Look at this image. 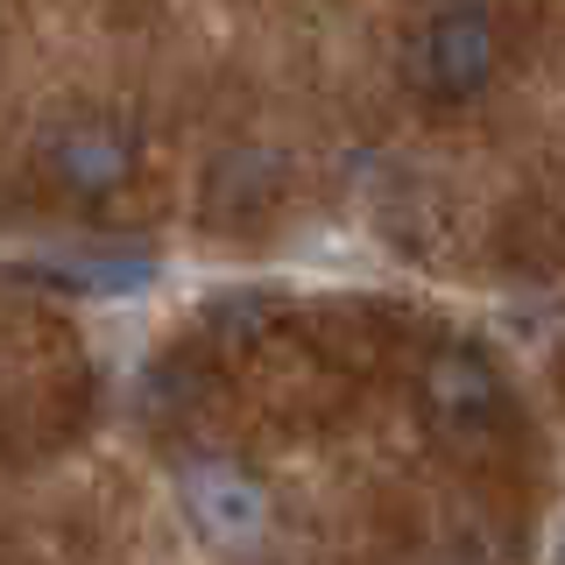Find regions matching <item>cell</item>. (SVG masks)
<instances>
[{"label": "cell", "mask_w": 565, "mask_h": 565, "mask_svg": "<svg viewBox=\"0 0 565 565\" xmlns=\"http://www.w3.org/2000/svg\"><path fill=\"white\" fill-rule=\"evenodd\" d=\"M494 57H502V43H494V22L488 8H473V0H459V8H438L431 22L411 35V85L424 99H473L481 85L494 78Z\"/></svg>", "instance_id": "cell-1"}, {"label": "cell", "mask_w": 565, "mask_h": 565, "mask_svg": "<svg viewBox=\"0 0 565 565\" xmlns=\"http://www.w3.org/2000/svg\"><path fill=\"white\" fill-rule=\"evenodd\" d=\"M177 494H184V516L199 523V537L212 552H247L269 530V494L234 459H191L177 473Z\"/></svg>", "instance_id": "cell-2"}, {"label": "cell", "mask_w": 565, "mask_h": 565, "mask_svg": "<svg viewBox=\"0 0 565 565\" xmlns=\"http://www.w3.org/2000/svg\"><path fill=\"white\" fill-rule=\"evenodd\" d=\"M424 411H431L438 431L481 438L509 411V382L481 347H438L431 361H424Z\"/></svg>", "instance_id": "cell-3"}, {"label": "cell", "mask_w": 565, "mask_h": 565, "mask_svg": "<svg viewBox=\"0 0 565 565\" xmlns=\"http://www.w3.org/2000/svg\"><path fill=\"white\" fill-rule=\"evenodd\" d=\"M141 149L120 120H64V128L43 135V170L50 184H64L71 199H106L135 177Z\"/></svg>", "instance_id": "cell-4"}]
</instances>
